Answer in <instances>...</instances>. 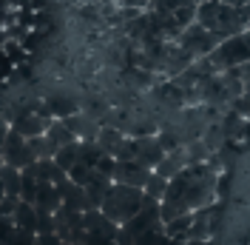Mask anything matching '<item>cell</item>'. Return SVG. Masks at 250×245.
I'll return each mask as SVG.
<instances>
[{
    "instance_id": "cell-25",
    "label": "cell",
    "mask_w": 250,
    "mask_h": 245,
    "mask_svg": "<svg viewBox=\"0 0 250 245\" xmlns=\"http://www.w3.org/2000/svg\"><path fill=\"white\" fill-rule=\"evenodd\" d=\"M15 228V222H12V217H0V245L9 243V234Z\"/></svg>"
},
{
    "instance_id": "cell-33",
    "label": "cell",
    "mask_w": 250,
    "mask_h": 245,
    "mask_svg": "<svg viewBox=\"0 0 250 245\" xmlns=\"http://www.w3.org/2000/svg\"><path fill=\"white\" fill-rule=\"evenodd\" d=\"M196 3H202V0H196Z\"/></svg>"
},
{
    "instance_id": "cell-17",
    "label": "cell",
    "mask_w": 250,
    "mask_h": 245,
    "mask_svg": "<svg viewBox=\"0 0 250 245\" xmlns=\"http://www.w3.org/2000/svg\"><path fill=\"white\" fill-rule=\"evenodd\" d=\"M0 185H3V194H6V197L20 199V169L3 163V166H0Z\"/></svg>"
},
{
    "instance_id": "cell-24",
    "label": "cell",
    "mask_w": 250,
    "mask_h": 245,
    "mask_svg": "<svg viewBox=\"0 0 250 245\" xmlns=\"http://www.w3.org/2000/svg\"><path fill=\"white\" fill-rule=\"evenodd\" d=\"M156 140H159V146H162L165 151H173V148H179V146H182V137H179V134H173V131H159Z\"/></svg>"
},
{
    "instance_id": "cell-15",
    "label": "cell",
    "mask_w": 250,
    "mask_h": 245,
    "mask_svg": "<svg viewBox=\"0 0 250 245\" xmlns=\"http://www.w3.org/2000/svg\"><path fill=\"white\" fill-rule=\"evenodd\" d=\"M154 94H156V100H162L165 106H173V108H179L182 103H185V92L176 86V80L156 83V86H154Z\"/></svg>"
},
{
    "instance_id": "cell-6",
    "label": "cell",
    "mask_w": 250,
    "mask_h": 245,
    "mask_svg": "<svg viewBox=\"0 0 250 245\" xmlns=\"http://www.w3.org/2000/svg\"><path fill=\"white\" fill-rule=\"evenodd\" d=\"M131 148H134V160L142 163L145 169H154L156 163L165 157V148L159 146L156 134H140V137H131Z\"/></svg>"
},
{
    "instance_id": "cell-34",
    "label": "cell",
    "mask_w": 250,
    "mask_h": 245,
    "mask_svg": "<svg viewBox=\"0 0 250 245\" xmlns=\"http://www.w3.org/2000/svg\"><path fill=\"white\" fill-rule=\"evenodd\" d=\"M245 245H250V243H245Z\"/></svg>"
},
{
    "instance_id": "cell-4",
    "label": "cell",
    "mask_w": 250,
    "mask_h": 245,
    "mask_svg": "<svg viewBox=\"0 0 250 245\" xmlns=\"http://www.w3.org/2000/svg\"><path fill=\"white\" fill-rule=\"evenodd\" d=\"M173 40L185 49L193 60H196V57H205V54H210L213 46H216V37L205 29L202 23H196V20H193V23H188V26L179 31Z\"/></svg>"
},
{
    "instance_id": "cell-18",
    "label": "cell",
    "mask_w": 250,
    "mask_h": 245,
    "mask_svg": "<svg viewBox=\"0 0 250 245\" xmlns=\"http://www.w3.org/2000/svg\"><path fill=\"white\" fill-rule=\"evenodd\" d=\"M46 111L48 117H54V120H62V117H68V114H74L77 111V106L65 97V94H51L46 100Z\"/></svg>"
},
{
    "instance_id": "cell-2",
    "label": "cell",
    "mask_w": 250,
    "mask_h": 245,
    "mask_svg": "<svg viewBox=\"0 0 250 245\" xmlns=\"http://www.w3.org/2000/svg\"><path fill=\"white\" fill-rule=\"evenodd\" d=\"M142 199H145V194H142V188H137V185L111 183L108 191H105V197H103V202L97 208L108 217L111 222L123 225V222H128L131 217L140 211Z\"/></svg>"
},
{
    "instance_id": "cell-26",
    "label": "cell",
    "mask_w": 250,
    "mask_h": 245,
    "mask_svg": "<svg viewBox=\"0 0 250 245\" xmlns=\"http://www.w3.org/2000/svg\"><path fill=\"white\" fill-rule=\"evenodd\" d=\"M15 205H17V197H6L3 194V199H0V217H12Z\"/></svg>"
},
{
    "instance_id": "cell-16",
    "label": "cell",
    "mask_w": 250,
    "mask_h": 245,
    "mask_svg": "<svg viewBox=\"0 0 250 245\" xmlns=\"http://www.w3.org/2000/svg\"><path fill=\"white\" fill-rule=\"evenodd\" d=\"M94 140H97V146L103 148V154H117V148H120V143H123V131H117V128H111V125H103V128H97V134H94Z\"/></svg>"
},
{
    "instance_id": "cell-22",
    "label": "cell",
    "mask_w": 250,
    "mask_h": 245,
    "mask_svg": "<svg viewBox=\"0 0 250 245\" xmlns=\"http://www.w3.org/2000/svg\"><path fill=\"white\" fill-rule=\"evenodd\" d=\"M6 245H37V234L34 231H23V228H12V234H9V243Z\"/></svg>"
},
{
    "instance_id": "cell-19",
    "label": "cell",
    "mask_w": 250,
    "mask_h": 245,
    "mask_svg": "<svg viewBox=\"0 0 250 245\" xmlns=\"http://www.w3.org/2000/svg\"><path fill=\"white\" fill-rule=\"evenodd\" d=\"M51 160H54L62 171H68L74 163H77V140H74V143H65V146H60V148H54Z\"/></svg>"
},
{
    "instance_id": "cell-32",
    "label": "cell",
    "mask_w": 250,
    "mask_h": 245,
    "mask_svg": "<svg viewBox=\"0 0 250 245\" xmlns=\"http://www.w3.org/2000/svg\"><path fill=\"white\" fill-rule=\"evenodd\" d=\"M248 29H250V20H248Z\"/></svg>"
},
{
    "instance_id": "cell-10",
    "label": "cell",
    "mask_w": 250,
    "mask_h": 245,
    "mask_svg": "<svg viewBox=\"0 0 250 245\" xmlns=\"http://www.w3.org/2000/svg\"><path fill=\"white\" fill-rule=\"evenodd\" d=\"M185 166H188L185 146H179V148H173V151H165V157H162V160L154 166V171H156V174H162L165 180H171L173 174H179Z\"/></svg>"
},
{
    "instance_id": "cell-14",
    "label": "cell",
    "mask_w": 250,
    "mask_h": 245,
    "mask_svg": "<svg viewBox=\"0 0 250 245\" xmlns=\"http://www.w3.org/2000/svg\"><path fill=\"white\" fill-rule=\"evenodd\" d=\"M43 137L48 140V146H51V148H60V146H65V143H74V140H77V137H74V131H71L62 120H51V122H48L46 131H43Z\"/></svg>"
},
{
    "instance_id": "cell-29",
    "label": "cell",
    "mask_w": 250,
    "mask_h": 245,
    "mask_svg": "<svg viewBox=\"0 0 250 245\" xmlns=\"http://www.w3.org/2000/svg\"><path fill=\"white\" fill-rule=\"evenodd\" d=\"M225 3H230V6H242V3H250V0H225Z\"/></svg>"
},
{
    "instance_id": "cell-28",
    "label": "cell",
    "mask_w": 250,
    "mask_h": 245,
    "mask_svg": "<svg viewBox=\"0 0 250 245\" xmlns=\"http://www.w3.org/2000/svg\"><path fill=\"white\" fill-rule=\"evenodd\" d=\"M162 245H182V243H179V240H171V237H165V240H162Z\"/></svg>"
},
{
    "instance_id": "cell-21",
    "label": "cell",
    "mask_w": 250,
    "mask_h": 245,
    "mask_svg": "<svg viewBox=\"0 0 250 245\" xmlns=\"http://www.w3.org/2000/svg\"><path fill=\"white\" fill-rule=\"evenodd\" d=\"M162 240H165V231H162V225H154V228L137 234L131 245H162Z\"/></svg>"
},
{
    "instance_id": "cell-31",
    "label": "cell",
    "mask_w": 250,
    "mask_h": 245,
    "mask_svg": "<svg viewBox=\"0 0 250 245\" xmlns=\"http://www.w3.org/2000/svg\"><path fill=\"white\" fill-rule=\"evenodd\" d=\"M0 199H3V185H0Z\"/></svg>"
},
{
    "instance_id": "cell-27",
    "label": "cell",
    "mask_w": 250,
    "mask_h": 245,
    "mask_svg": "<svg viewBox=\"0 0 250 245\" xmlns=\"http://www.w3.org/2000/svg\"><path fill=\"white\" fill-rule=\"evenodd\" d=\"M117 6H123V9H148L151 0H117Z\"/></svg>"
},
{
    "instance_id": "cell-23",
    "label": "cell",
    "mask_w": 250,
    "mask_h": 245,
    "mask_svg": "<svg viewBox=\"0 0 250 245\" xmlns=\"http://www.w3.org/2000/svg\"><path fill=\"white\" fill-rule=\"evenodd\" d=\"M34 234H54V211H37V231Z\"/></svg>"
},
{
    "instance_id": "cell-11",
    "label": "cell",
    "mask_w": 250,
    "mask_h": 245,
    "mask_svg": "<svg viewBox=\"0 0 250 245\" xmlns=\"http://www.w3.org/2000/svg\"><path fill=\"white\" fill-rule=\"evenodd\" d=\"M34 208L37 211H57L60 208V191H57V185L48 183V180H40L37 183V194H34Z\"/></svg>"
},
{
    "instance_id": "cell-12",
    "label": "cell",
    "mask_w": 250,
    "mask_h": 245,
    "mask_svg": "<svg viewBox=\"0 0 250 245\" xmlns=\"http://www.w3.org/2000/svg\"><path fill=\"white\" fill-rule=\"evenodd\" d=\"M111 183H114V180H111V177H105V174H100L97 169L88 174V180L83 183V188H85V197H88V202H91L94 208L103 202V197H105V191H108Z\"/></svg>"
},
{
    "instance_id": "cell-9",
    "label": "cell",
    "mask_w": 250,
    "mask_h": 245,
    "mask_svg": "<svg viewBox=\"0 0 250 245\" xmlns=\"http://www.w3.org/2000/svg\"><path fill=\"white\" fill-rule=\"evenodd\" d=\"M51 120L54 117H43L40 111H20L15 120H12V128L20 131L23 137H34V134H43Z\"/></svg>"
},
{
    "instance_id": "cell-8",
    "label": "cell",
    "mask_w": 250,
    "mask_h": 245,
    "mask_svg": "<svg viewBox=\"0 0 250 245\" xmlns=\"http://www.w3.org/2000/svg\"><path fill=\"white\" fill-rule=\"evenodd\" d=\"M57 191H60V205H65V208H74V211L94 208L91 202H88V197H85V188L80 183H74V180H68V177L57 183Z\"/></svg>"
},
{
    "instance_id": "cell-20",
    "label": "cell",
    "mask_w": 250,
    "mask_h": 245,
    "mask_svg": "<svg viewBox=\"0 0 250 245\" xmlns=\"http://www.w3.org/2000/svg\"><path fill=\"white\" fill-rule=\"evenodd\" d=\"M165 185H168V180H165L162 174L151 171V174H148V180H145V185H142V194H145V197H151V199H162Z\"/></svg>"
},
{
    "instance_id": "cell-3",
    "label": "cell",
    "mask_w": 250,
    "mask_h": 245,
    "mask_svg": "<svg viewBox=\"0 0 250 245\" xmlns=\"http://www.w3.org/2000/svg\"><path fill=\"white\" fill-rule=\"evenodd\" d=\"M210 66L222 72V69H230V66H239V63H248L250 60V29H242L230 34V37H225V40H219L213 51L210 54H205Z\"/></svg>"
},
{
    "instance_id": "cell-7",
    "label": "cell",
    "mask_w": 250,
    "mask_h": 245,
    "mask_svg": "<svg viewBox=\"0 0 250 245\" xmlns=\"http://www.w3.org/2000/svg\"><path fill=\"white\" fill-rule=\"evenodd\" d=\"M151 171L154 169H145V166L137 163V160H117L114 177H111V180H114V183H125V185H137V188H142Z\"/></svg>"
},
{
    "instance_id": "cell-1",
    "label": "cell",
    "mask_w": 250,
    "mask_h": 245,
    "mask_svg": "<svg viewBox=\"0 0 250 245\" xmlns=\"http://www.w3.org/2000/svg\"><path fill=\"white\" fill-rule=\"evenodd\" d=\"M248 20H250V3H242V6H230L225 0L196 3V23H202L205 29L216 37V43L236 34V31L248 29Z\"/></svg>"
},
{
    "instance_id": "cell-30",
    "label": "cell",
    "mask_w": 250,
    "mask_h": 245,
    "mask_svg": "<svg viewBox=\"0 0 250 245\" xmlns=\"http://www.w3.org/2000/svg\"><path fill=\"white\" fill-rule=\"evenodd\" d=\"M0 9H9V0H0Z\"/></svg>"
},
{
    "instance_id": "cell-5",
    "label": "cell",
    "mask_w": 250,
    "mask_h": 245,
    "mask_svg": "<svg viewBox=\"0 0 250 245\" xmlns=\"http://www.w3.org/2000/svg\"><path fill=\"white\" fill-rule=\"evenodd\" d=\"M0 157H3V163H9V166H15V169H26L29 163H34V154L29 151L26 137H23L20 131H15L12 125H9L6 137L0 143Z\"/></svg>"
},
{
    "instance_id": "cell-13",
    "label": "cell",
    "mask_w": 250,
    "mask_h": 245,
    "mask_svg": "<svg viewBox=\"0 0 250 245\" xmlns=\"http://www.w3.org/2000/svg\"><path fill=\"white\" fill-rule=\"evenodd\" d=\"M12 222L23 231H37V208H34V202L17 199L15 211H12Z\"/></svg>"
}]
</instances>
